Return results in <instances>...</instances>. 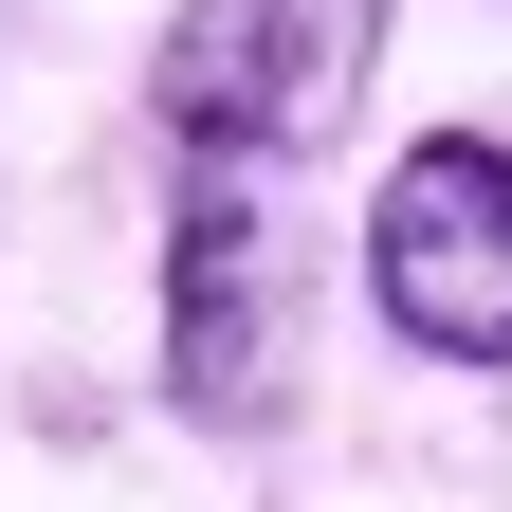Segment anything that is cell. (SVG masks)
<instances>
[{
  "mask_svg": "<svg viewBox=\"0 0 512 512\" xmlns=\"http://www.w3.org/2000/svg\"><path fill=\"white\" fill-rule=\"evenodd\" d=\"M403 0H183L147 37V128L183 165H311L384 74Z\"/></svg>",
  "mask_w": 512,
  "mask_h": 512,
  "instance_id": "6da1fadb",
  "label": "cell"
},
{
  "mask_svg": "<svg viewBox=\"0 0 512 512\" xmlns=\"http://www.w3.org/2000/svg\"><path fill=\"white\" fill-rule=\"evenodd\" d=\"M165 403L202 439L293 421V220H275V165H183V202H165Z\"/></svg>",
  "mask_w": 512,
  "mask_h": 512,
  "instance_id": "7a4b0ae2",
  "label": "cell"
},
{
  "mask_svg": "<svg viewBox=\"0 0 512 512\" xmlns=\"http://www.w3.org/2000/svg\"><path fill=\"white\" fill-rule=\"evenodd\" d=\"M366 311L421 366H512V147L494 128H421L366 202Z\"/></svg>",
  "mask_w": 512,
  "mask_h": 512,
  "instance_id": "3957f363",
  "label": "cell"
}]
</instances>
